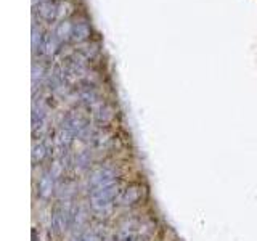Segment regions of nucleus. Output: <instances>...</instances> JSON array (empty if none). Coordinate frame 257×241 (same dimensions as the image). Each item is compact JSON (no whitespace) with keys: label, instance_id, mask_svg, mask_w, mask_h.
Masks as SVG:
<instances>
[{"label":"nucleus","instance_id":"f257e3e1","mask_svg":"<svg viewBox=\"0 0 257 241\" xmlns=\"http://www.w3.org/2000/svg\"><path fill=\"white\" fill-rule=\"evenodd\" d=\"M73 13V5L66 0H44L35 5V14L47 23H61Z\"/></svg>","mask_w":257,"mask_h":241},{"label":"nucleus","instance_id":"f03ea898","mask_svg":"<svg viewBox=\"0 0 257 241\" xmlns=\"http://www.w3.org/2000/svg\"><path fill=\"white\" fill-rule=\"evenodd\" d=\"M60 45H61V42L58 40V37H56V35H55L53 32H48V34L44 35V40H42L39 50H40L42 55L52 56V55L56 52V50H58Z\"/></svg>","mask_w":257,"mask_h":241},{"label":"nucleus","instance_id":"7ed1b4c3","mask_svg":"<svg viewBox=\"0 0 257 241\" xmlns=\"http://www.w3.org/2000/svg\"><path fill=\"white\" fill-rule=\"evenodd\" d=\"M89 35H90V27L85 21H79V23L73 24V29H71V40L84 42L89 39Z\"/></svg>","mask_w":257,"mask_h":241},{"label":"nucleus","instance_id":"20e7f679","mask_svg":"<svg viewBox=\"0 0 257 241\" xmlns=\"http://www.w3.org/2000/svg\"><path fill=\"white\" fill-rule=\"evenodd\" d=\"M71 29H73V24L69 21H61V23L56 24V27L53 29V34L58 37V40L63 43L68 39H71Z\"/></svg>","mask_w":257,"mask_h":241},{"label":"nucleus","instance_id":"39448f33","mask_svg":"<svg viewBox=\"0 0 257 241\" xmlns=\"http://www.w3.org/2000/svg\"><path fill=\"white\" fill-rule=\"evenodd\" d=\"M44 35L45 34H42L40 27H37L35 24L32 26V47H34V50H37L40 47L42 40H44Z\"/></svg>","mask_w":257,"mask_h":241},{"label":"nucleus","instance_id":"423d86ee","mask_svg":"<svg viewBox=\"0 0 257 241\" xmlns=\"http://www.w3.org/2000/svg\"><path fill=\"white\" fill-rule=\"evenodd\" d=\"M37 2L40 3V2H44V0H32V3H34V5H37Z\"/></svg>","mask_w":257,"mask_h":241}]
</instances>
